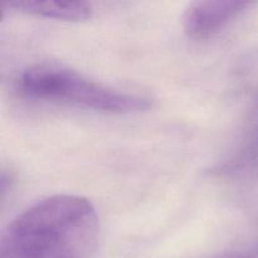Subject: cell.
<instances>
[{"label":"cell","mask_w":258,"mask_h":258,"mask_svg":"<svg viewBox=\"0 0 258 258\" xmlns=\"http://www.w3.org/2000/svg\"><path fill=\"white\" fill-rule=\"evenodd\" d=\"M97 237V214L87 199L54 196L7 227L0 239V258H90Z\"/></svg>","instance_id":"cell-1"},{"label":"cell","mask_w":258,"mask_h":258,"mask_svg":"<svg viewBox=\"0 0 258 258\" xmlns=\"http://www.w3.org/2000/svg\"><path fill=\"white\" fill-rule=\"evenodd\" d=\"M20 86L33 97L102 112H140L151 106L150 98L106 87L57 64H37L28 68L23 73Z\"/></svg>","instance_id":"cell-2"},{"label":"cell","mask_w":258,"mask_h":258,"mask_svg":"<svg viewBox=\"0 0 258 258\" xmlns=\"http://www.w3.org/2000/svg\"><path fill=\"white\" fill-rule=\"evenodd\" d=\"M251 3L232 0H207L188 5L183 15V27L193 39L213 37Z\"/></svg>","instance_id":"cell-3"},{"label":"cell","mask_w":258,"mask_h":258,"mask_svg":"<svg viewBox=\"0 0 258 258\" xmlns=\"http://www.w3.org/2000/svg\"><path fill=\"white\" fill-rule=\"evenodd\" d=\"M10 8L25 14L52 18L67 22H83L92 14V8L85 2H39V0H15L8 3Z\"/></svg>","instance_id":"cell-4"}]
</instances>
